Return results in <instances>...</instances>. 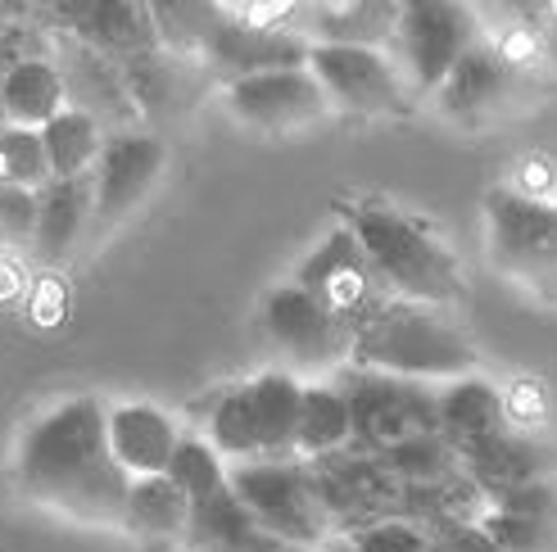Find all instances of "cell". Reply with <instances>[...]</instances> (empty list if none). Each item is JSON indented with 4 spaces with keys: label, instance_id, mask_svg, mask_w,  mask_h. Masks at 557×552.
<instances>
[{
    "label": "cell",
    "instance_id": "obj_9",
    "mask_svg": "<svg viewBox=\"0 0 557 552\" xmlns=\"http://www.w3.org/2000/svg\"><path fill=\"white\" fill-rule=\"evenodd\" d=\"M263 330H268L272 349L286 357L282 372H290L299 380H326L336 372H349V340H354L349 322L326 313L313 294H304L290 281L268 294Z\"/></svg>",
    "mask_w": 557,
    "mask_h": 552
},
{
    "label": "cell",
    "instance_id": "obj_30",
    "mask_svg": "<svg viewBox=\"0 0 557 552\" xmlns=\"http://www.w3.org/2000/svg\"><path fill=\"white\" fill-rule=\"evenodd\" d=\"M14 60H23V50H14V46H10V37L0 33V77H5V68H10Z\"/></svg>",
    "mask_w": 557,
    "mask_h": 552
},
{
    "label": "cell",
    "instance_id": "obj_29",
    "mask_svg": "<svg viewBox=\"0 0 557 552\" xmlns=\"http://www.w3.org/2000/svg\"><path fill=\"white\" fill-rule=\"evenodd\" d=\"M444 552H498L490 543V535L481 530V520H440L435 526Z\"/></svg>",
    "mask_w": 557,
    "mask_h": 552
},
{
    "label": "cell",
    "instance_id": "obj_15",
    "mask_svg": "<svg viewBox=\"0 0 557 552\" xmlns=\"http://www.w3.org/2000/svg\"><path fill=\"white\" fill-rule=\"evenodd\" d=\"M182 426L173 412H163L159 403L146 399H127V403H109L104 407V444L114 466L127 480H146L163 476L169 462L182 444Z\"/></svg>",
    "mask_w": 557,
    "mask_h": 552
},
{
    "label": "cell",
    "instance_id": "obj_5",
    "mask_svg": "<svg viewBox=\"0 0 557 552\" xmlns=\"http://www.w3.org/2000/svg\"><path fill=\"white\" fill-rule=\"evenodd\" d=\"M227 485L245 516L276 543L299 552H322L336 539V526L318 499L313 472L295 457L282 462H240L227 466Z\"/></svg>",
    "mask_w": 557,
    "mask_h": 552
},
{
    "label": "cell",
    "instance_id": "obj_7",
    "mask_svg": "<svg viewBox=\"0 0 557 552\" xmlns=\"http://www.w3.org/2000/svg\"><path fill=\"white\" fill-rule=\"evenodd\" d=\"M341 390L349 399L354 417V449L358 453H389L412 439L440 435L435 394L440 385L399 380V376H372V372H341Z\"/></svg>",
    "mask_w": 557,
    "mask_h": 552
},
{
    "label": "cell",
    "instance_id": "obj_27",
    "mask_svg": "<svg viewBox=\"0 0 557 552\" xmlns=\"http://www.w3.org/2000/svg\"><path fill=\"white\" fill-rule=\"evenodd\" d=\"M498 394H504V422H508V430L531 435V430L544 426L548 403H544V390L535 380H517L512 390H498Z\"/></svg>",
    "mask_w": 557,
    "mask_h": 552
},
{
    "label": "cell",
    "instance_id": "obj_1",
    "mask_svg": "<svg viewBox=\"0 0 557 552\" xmlns=\"http://www.w3.org/2000/svg\"><path fill=\"white\" fill-rule=\"evenodd\" d=\"M14 485L73 526H123L127 476L104 444V403L96 394H69L41 407L14 444Z\"/></svg>",
    "mask_w": 557,
    "mask_h": 552
},
{
    "label": "cell",
    "instance_id": "obj_10",
    "mask_svg": "<svg viewBox=\"0 0 557 552\" xmlns=\"http://www.w3.org/2000/svg\"><path fill=\"white\" fill-rule=\"evenodd\" d=\"M485 227L494 263L512 272L531 290L557 299V217L548 204L517 196L512 186H494L485 196Z\"/></svg>",
    "mask_w": 557,
    "mask_h": 552
},
{
    "label": "cell",
    "instance_id": "obj_2",
    "mask_svg": "<svg viewBox=\"0 0 557 552\" xmlns=\"http://www.w3.org/2000/svg\"><path fill=\"white\" fill-rule=\"evenodd\" d=\"M349 330H354L349 372L449 385L462 376H476L481 367V353L462 336V326L444 309H426V303L381 299Z\"/></svg>",
    "mask_w": 557,
    "mask_h": 552
},
{
    "label": "cell",
    "instance_id": "obj_20",
    "mask_svg": "<svg viewBox=\"0 0 557 552\" xmlns=\"http://www.w3.org/2000/svg\"><path fill=\"white\" fill-rule=\"evenodd\" d=\"M91 223V177L77 181H46L37 190V213H33V254L41 263H64L73 244L82 240Z\"/></svg>",
    "mask_w": 557,
    "mask_h": 552
},
{
    "label": "cell",
    "instance_id": "obj_14",
    "mask_svg": "<svg viewBox=\"0 0 557 552\" xmlns=\"http://www.w3.org/2000/svg\"><path fill=\"white\" fill-rule=\"evenodd\" d=\"M200 46L209 54V64L218 73H227V81L272 73V68H304V60H309V41H304V33L249 27V23H236L227 10H205Z\"/></svg>",
    "mask_w": 557,
    "mask_h": 552
},
{
    "label": "cell",
    "instance_id": "obj_28",
    "mask_svg": "<svg viewBox=\"0 0 557 552\" xmlns=\"http://www.w3.org/2000/svg\"><path fill=\"white\" fill-rule=\"evenodd\" d=\"M33 213H37V190L0 181V236L14 244H27V236H33Z\"/></svg>",
    "mask_w": 557,
    "mask_h": 552
},
{
    "label": "cell",
    "instance_id": "obj_11",
    "mask_svg": "<svg viewBox=\"0 0 557 552\" xmlns=\"http://www.w3.org/2000/svg\"><path fill=\"white\" fill-rule=\"evenodd\" d=\"M304 294H313L326 313H336L345 317L349 326L372 313L376 303L385 299L381 281H376V272L363 254V244L354 240V231L341 223V227H331L309 254H304V263L295 267V281Z\"/></svg>",
    "mask_w": 557,
    "mask_h": 552
},
{
    "label": "cell",
    "instance_id": "obj_13",
    "mask_svg": "<svg viewBox=\"0 0 557 552\" xmlns=\"http://www.w3.org/2000/svg\"><path fill=\"white\" fill-rule=\"evenodd\" d=\"M163 163H169V150H163V141L150 131L104 136L100 159L91 168V217L96 223L114 227V223H123V217H132L136 204L154 190Z\"/></svg>",
    "mask_w": 557,
    "mask_h": 552
},
{
    "label": "cell",
    "instance_id": "obj_32",
    "mask_svg": "<svg viewBox=\"0 0 557 552\" xmlns=\"http://www.w3.org/2000/svg\"><path fill=\"white\" fill-rule=\"evenodd\" d=\"M548 209H553V217H557V190H553V204H548Z\"/></svg>",
    "mask_w": 557,
    "mask_h": 552
},
{
    "label": "cell",
    "instance_id": "obj_16",
    "mask_svg": "<svg viewBox=\"0 0 557 552\" xmlns=\"http://www.w3.org/2000/svg\"><path fill=\"white\" fill-rule=\"evenodd\" d=\"M435 417H440V439L458 453V462L508 430L504 394H498V385L485 380V376H462V380L440 385Z\"/></svg>",
    "mask_w": 557,
    "mask_h": 552
},
{
    "label": "cell",
    "instance_id": "obj_22",
    "mask_svg": "<svg viewBox=\"0 0 557 552\" xmlns=\"http://www.w3.org/2000/svg\"><path fill=\"white\" fill-rule=\"evenodd\" d=\"M186 526H190L186 493L169 476H146V480L127 485L119 530L141 535V539H159V543H186Z\"/></svg>",
    "mask_w": 557,
    "mask_h": 552
},
{
    "label": "cell",
    "instance_id": "obj_6",
    "mask_svg": "<svg viewBox=\"0 0 557 552\" xmlns=\"http://www.w3.org/2000/svg\"><path fill=\"white\" fill-rule=\"evenodd\" d=\"M481 14L458 0H408L395 14L389 27V60L399 64L412 100H431L440 91V81L454 73V64L476 46Z\"/></svg>",
    "mask_w": 557,
    "mask_h": 552
},
{
    "label": "cell",
    "instance_id": "obj_19",
    "mask_svg": "<svg viewBox=\"0 0 557 552\" xmlns=\"http://www.w3.org/2000/svg\"><path fill=\"white\" fill-rule=\"evenodd\" d=\"M354 449L349 399L336 380H304L295 417V462H326Z\"/></svg>",
    "mask_w": 557,
    "mask_h": 552
},
{
    "label": "cell",
    "instance_id": "obj_23",
    "mask_svg": "<svg viewBox=\"0 0 557 552\" xmlns=\"http://www.w3.org/2000/svg\"><path fill=\"white\" fill-rule=\"evenodd\" d=\"M37 141L46 150L50 181H77V177H91L96 159H100V146H104V131H100L91 109L69 104L64 114H54L37 131Z\"/></svg>",
    "mask_w": 557,
    "mask_h": 552
},
{
    "label": "cell",
    "instance_id": "obj_26",
    "mask_svg": "<svg viewBox=\"0 0 557 552\" xmlns=\"http://www.w3.org/2000/svg\"><path fill=\"white\" fill-rule=\"evenodd\" d=\"M163 476H169L186 499H200V493L227 485V462L205 444V435H182V444H177V453H173Z\"/></svg>",
    "mask_w": 557,
    "mask_h": 552
},
{
    "label": "cell",
    "instance_id": "obj_17",
    "mask_svg": "<svg viewBox=\"0 0 557 552\" xmlns=\"http://www.w3.org/2000/svg\"><path fill=\"white\" fill-rule=\"evenodd\" d=\"M508 87H512V60L481 37L454 64V73L440 81V91L431 100L440 104V114H449V118H481L508 100Z\"/></svg>",
    "mask_w": 557,
    "mask_h": 552
},
{
    "label": "cell",
    "instance_id": "obj_33",
    "mask_svg": "<svg viewBox=\"0 0 557 552\" xmlns=\"http://www.w3.org/2000/svg\"><path fill=\"white\" fill-rule=\"evenodd\" d=\"M0 127H5V114H0Z\"/></svg>",
    "mask_w": 557,
    "mask_h": 552
},
{
    "label": "cell",
    "instance_id": "obj_3",
    "mask_svg": "<svg viewBox=\"0 0 557 552\" xmlns=\"http://www.w3.org/2000/svg\"><path fill=\"white\" fill-rule=\"evenodd\" d=\"M345 227L363 244L385 299L426 303V309H444V313L467 299V272L458 254L426 223H417L412 213L368 196L345 209Z\"/></svg>",
    "mask_w": 557,
    "mask_h": 552
},
{
    "label": "cell",
    "instance_id": "obj_25",
    "mask_svg": "<svg viewBox=\"0 0 557 552\" xmlns=\"http://www.w3.org/2000/svg\"><path fill=\"white\" fill-rule=\"evenodd\" d=\"M349 548L354 552H444L431 520H412V516L372 520V526L354 530Z\"/></svg>",
    "mask_w": 557,
    "mask_h": 552
},
{
    "label": "cell",
    "instance_id": "obj_21",
    "mask_svg": "<svg viewBox=\"0 0 557 552\" xmlns=\"http://www.w3.org/2000/svg\"><path fill=\"white\" fill-rule=\"evenodd\" d=\"M186 507H190V526H186L190 548H200V552H286L245 516L232 485H218V489L200 493V499H186Z\"/></svg>",
    "mask_w": 557,
    "mask_h": 552
},
{
    "label": "cell",
    "instance_id": "obj_12",
    "mask_svg": "<svg viewBox=\"0 0 557 552\" xmlns=\"http://www.w3.org/2000/svg\"><path fill=\"white\" fill-rule=\"evenodd\" d=\"M222 100H227V114L236 123L255 131H272V136L304 131L331 118V104L309 68H272V73L227 81V96Z\"/></svg>",
    "mask_w": 557,
    "mask_h": 552
},
{
    "label": "cell",
    "instance_id": "obj_18",
    "mask_svg": "<svg viewBox=\"0 0 557 552\" xmlns=\"http://www.w3.org/2000/svg\"><path fill=\"white\" fill-rule=\"evenodd\" d=\"M64 109H69V81L60 64L46 60V54H23L0 77V114H5V127L41 131Z\"/></svg>",
    "mask_w": 557,
    "mask_h": 552
},
{
    "label": "cell",
    "instance_id": "obj_31",
    "mask_svg": "<svg viewBox=\"0 0 557 552\" xmlns=\"http://www.w3.org/2000/svg\"><path fill=\"white\" fill-rule=\"evenodd\" d=\"M322 552H354V548H349V543H345V548H336V543H331V548H322Z\"/></svg>",
    "mask_w": 557,
    "mask_h": 552
},
{
    "label": "cell",
    "instance_id": "obj_8",
    "mask_svg": "<svg viewBox=\"0 0 557 552\" xmlns=\"http://www.w3.org/2000/svg\"><path fill=\"white\" fill-rule=\"evenodd\" d=\"M304 68L322 87L331 114L404 118L412 109V91L385 46H309Z\"/></svg>",
    "mask_w": 557,
    "mask_h": 552
},
{
    "label": "cell",
    "instance_id": "obj_4",
    "mask_svg": "<svg viewBox=\"0 0 557 552\" xmlns=\"http://www.w3.org/2000/svg\"><path fill=\"white\" fill-rule=\"evenodd\" d=\"M299 390H304V380L282 367L259 372V376L232 385V390H222L209 407L205 444L227 466L295 457Z\"/></svg>",
    "mask_w": 557,
    "mask_h": 552
},
{
    "label": "cell",
    "instance_id": "obj_24",
    "mask_svg": "<svg viewBox=\"0 0 557 552\" xmlns=\"http://www.w3.org/2000/svg\"><path fill=\"white\" fill-rule=\"evenodd\" d=\"M64 23H73L82 41L104 46V50H127L141 54L154 46V18L141 5H82V10H64Z\"/></svg>",
    "mask_w": 557,
    "mask_h": 552
}]
</instances>
